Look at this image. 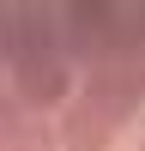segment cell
<instances>
[{
	"instance_id": "1",
	"label": "cell",
	"mask_w": 145,
	"mask_h": 151,
	"mask_svg": "<svg viewBox=\"0 0 145 151\" xmlns=\"http://www.w3.org/2000/svg\"><path fill=\"white\" fill-rule=\"evenodd\" d=\"M0 67L12 73L18 109H67L72 103V67L60 48V24L42 12H6L0 24Z\"/></svg>"
},
{
	"instance_id": "2",
	"label": "cell",
	"mask_w": 145,
	"mask_h": 151,
	"mask_svg": "<svg viewBox=\"0 0 145 151\" xmlns=\"http://www.w3.org/2000/svg\"><path fill=\"white\" fill-rule=\"evenodd\" d=\"M79 97L97 109V115L109 121V127H127L133 115H139V103H145V79H139V67H133V55H127V42L115 48L109 60H97L91 73H85V85H79Z\"/></svg>"
},
{
	"instance_id": "3",
	"label": "cell",
	"mask_w": 145,
	"mask_h": 151,
	"mask_svg": "<svg viewBox=\"0 0 145 151\" xmlns=\"http://www.w3.org/2000/svg\"><path fill=\"white\" fill-rule=\"evenodd\" d=\"M121 42H127V18H115L109 6H72L67 18H60V48H67V67L79 60V67L91 73L97 60H109Z\"/></svg>"
},
{
	"instance_id": "4",
	"label": "cell",
	"mask_w": 145,
	"mask_h": 151,
	"mask_svg": "<svg viewBox=\"0 0 145 151\" xmlns=\"http://www.w3.org/2000/svg\"><path fill=\"white\" fill-rule=\"evenodd\" d=\"M55 139H60V151H109L115 145V127H109L85 97H72V103L55 115Z\"/></svg>"
},
{
	"instance_id": "5",
	"label": "cell",
	"mask_w": 145,
	"mask_h": 151,
	"mask_svg": "<svg viewBox=\"0 0 145 151\" xmlns=\"http://www.w3.org/2000/svg\"><path fill=\"white\" fill-rule=\"evenodd\" d=\"M6 151H60V139H55V127L42 115H24V127L6 139Z\"/></svg>"
},
{
	"instance_id": "6",
	"label": "cell",
	"mask_w": 145,
	"mask_h": 151,
	"mask_svg": "<svg viewBox=\"0 0 145 151\" xmlns=\"http://www.w3.org/2000/svg\"><path fill=\"white\" fill-rule=\"evenodd\" d=\"M24 127V109H18V97H6L0 91V151H6V139Z\"/></svg>"
},
{
	"instance_id": "7",
	"label": "cell",
	"mask_w": 145,
	"mask_h": 151,
	"mask_svg": "<svg viewBox=\"0 0 145 151\" xmlns=\"http://www.w3.org/2000/svg\"><path fill=\"white\" fill-rule=\"evenodd\" d=\"M127 55H133V67H139V79H145V12L127 18Z\"/></svg>"
},
{
	"instance_id": "8",
	"label": "cell",
	"mask_w": 145,
	"mask_h": 151,
	"mask_svg": "<svg viewBox=\"0 0 145 151\" xmlns=\"http://www.w3.org/2000/svg\"><path fill=\"white\" fill-rule=\"evenodd\" d=\"M139 151H145V139H139Z\"/></svg>"
}]
</instances>
